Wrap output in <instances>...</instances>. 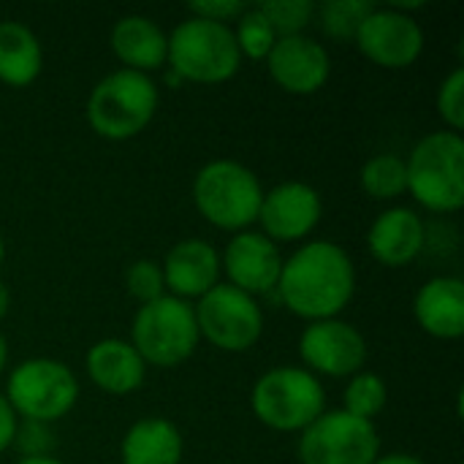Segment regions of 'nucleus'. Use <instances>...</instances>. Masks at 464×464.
Segmentation results:
<instances>
[{
  "label": "nucleus",
  "instance_id": "393cba45",
  "mask_svg": "<svg viewBox=\"0 0 464 464\" xmlns=\"http://www.w3.org/2000/svg\"><path fill=\"white\" fill-rule=\"evenodd\" d=\"M234 41H237V49H239L242 57L266 60L275 41H277V33L269 24V19L258 11V5H253V8L247 5V11L237 19Z\"/></svg>",
  "mask_w": 464,
  "mask_h": 464
},
{
  "label": "nucleus",
  "instance_id": "9d476101",
  "mask_svg": "<svg viewBox=\"0 0 464 464\" xmlns=\"http://www.w3.org/2000/svg\"><path fill=\"white\" fill-rule=\"evenodd\" d=\"M381 457L375 421L324 411L299 438L302 464H372Z\"/></svg>",
  "mask_w": 464,
  "mask_h": 464
},
{
  "label": "nucleus",
  "instance_id": "39448f33",
  "mask_svg": "<svg viewBox=\"0 0 464 464\" xmlns=\"http://www.w3.org/2000/svg\"><path fill=\"white\" fill-rule=\"evenodd\" d=\"M166 63L185 82L220 84L239 71L242 54L228 24L188 16L169 35Z\"/></svg>",
  "mask_w": 464,
  "mask_h": 464
},
{
  "label": "nucleus",
  "instance_id": "c9c22d12",
  "mask_svg": "<svg viewBox=\"0 0 464 464\" xmlns=\"http://www.w3.org/2000/svg\"><path fill=\"white\" fill-rule=\"evenodd\" d=\"M19 464H65V462H60V459H54V457H33V459H22Z\"/></svg>",
  "mask_w": 464,
  "mask_h": 464
},
{
  "label": "nucleus",
  "instance_id": "4468645a",
  "mask_svg": "<svg viewBox=\"0 0 464 464\" xmlns=\"http://www.w3.org/2000/svg\"><path fill=\"white\" fill-rule=\"evenodd\" d=\"M220 269H226L228 285L256 299L258 294L277 291L283 256H280V247L269 237L247 228V231H239L228 242L226 256L220 258Z\"/></svg>",
  "mask_w": 464,
  "mask_h": 464
},
{
  "label": "nucleus",
  "instance_id": "6ab92c4d",
  "mask_svg": "<svg viewBox=\"0 0 464 464\" xmlns=\"http://www.w3.org/2000/svg\"><path fill=\"white\" fill-rule=\"evenodd\" d=\"M84 370L90 381L114 397L133 394L141 389L147 378V364L136 353V348L125 340H101L87 351Z\"/></svg>",
  "mask_w": 464,
  "mask_h": 464
},
{
  "label": "nucleus",
  "instance_id": "aec40b11",
  "mask_svg": "<svg viewBox=\"0 0 464 464\" xmlns=\"http://www.w3.org/2000/svg\"><path fill=\"white\" fill-rule=\"evenodd\" d=\"M111 52L125 63L128 71L147 73L166 65V52H169V35L163 27L141 14H128L117 19L111 27Z\"/></svg>",
  "mask_w": 464,
  "mask_h": 464
},
{
  "label": "nucleus",
  "instance_id": "4be33fe9",
  "mask_svg": "<svg viewBox=\"0 0 464 464\" xmlns=\"http://www.w3.org/2000/svg\"><path fill=\"white\" fill-rule=\"evenodd\" d=\"M44 68V49L38 35L22 22H0V82L8 87H27Z\"/></svg>",
  "mask_w": 464,
  "mask_h": 464
},
{
  "label": "nucleus",
  "instance_id": "dca6fc26",
  "mask_svg": "<svg viewBox=\"0 0 464 464\" xmlns=\"http://www.w3.org/2000/svg\"><path fill=\"white\" fill-rule=\"evenodd\" d=\"M160 272L171 296L201 299L220 283V253L204 239H182L166 253Z\"/></svg>",
  "mask_w": 464,
  "mask_h": 464
},
{
  "label": "nucleus",
  "instance_id": "ddd939ff",
  "mask_svg": "<svg viewBox=\"0 0 464 464\" xmlns=\"http://www.w3.org/2000/svg\"><path fill=\"white\" fill-rule=\"evenodd\" d=\"M324 201L318 190L307 182H283L264 193L258 220L261 234L277 242H299L313 234V228L321 223Z\"/></svg>",
  "mask_w": 464,
  "mask_h": 464
},
{
  "label": "nucleus",
  "instance_id": "a878e982",
  "mask_svg": "<svg viewBox=\"0 0 464 464\" xmlns=\"http://www.w3.org/2000/svg\"><path fill=\"white\" fill-rule=\"evenodd\" d=\"M372 8L370 0H326L321 5V27L332 38H356V30Z\"/></svg>",
  "mask_w": 464,
  "mask_h": 464
},
{
  "label": "nucleus",
  "instance_id": "473e14b6",
  "mask_svg": "<svg viewBox=\"0 0 464 464\" xmlns=\"http://www.w3.org/2000/svg\"><path fill=\"white\" fill-rule=\"evenodd\" d=\"M372 464H427L421 462L419 457L413 454H386V457H378Z\"/></svg>",
  "mask_w": 464,
  "mask_h": 464
},
{
  "label": "nucleus",
  "instance_id": "6e6552de",
  "mask_svg": "<svg viewBox=\"0 0 464 464\" xmlns=\"http://www.w3.org/2000/svg\"><path fill=\"white\" fill-rule=\"evenodd\" d=\"M5 400L16 419L52 424L73 411L79 383L73 370L57 359H27L11 370Z\"/></svg>",
  "mask_w": 464,
  "mask_h": 464
},
{
  "label": "nucleus",
  "instance_id": "7c9ffc66",
  "mask_svg": "<svg viewBox=\"0 0 464 464\" xmlns=\"http://www.w3.org/2000/svg\"><path fill=\"white\" fill-rule=\"evenodd\" d=\"M245 11H247V5L239 3V0H204V3H190V14L193 16L209 19V22H218V24L237 22Z\"/></svg>",
  "mask_w": 464,
  "mask_h": 464
},
{
  "label": "nucleus",
  "instance_id": "7ed1b4c3",
  "mask_svg": "<svg viewBox=\"0 0 464 464\" xmlns=\"http://www.w3.org/2000/svg\"><path fill=\"white\" fill-rule=\"evenodd\" d=\"M408 190L430 212L451 215L464 204V141L454 130H438L424 136L411 158Z\"/></svg>",
  "mask_w": 464,
  "mask_h": 464
},
{
  "label": "nucleus",
  "instance_id": "c756f323",
  "mask_svg": "<svg viewBox=\"0 0 464 464\" xmlns=\"http://www.w3.org/2000/svg\"><path fill=\"white\" fill-rule=\"evenodd\" d=\"M22 454V459H33V457H52L54 449V435L49 430V424L44 421H16V432H14V443Z\"/></svg>",
  "mask_w": 464,
  "mask_h": 464
},
{
  "label": "nucleus",
  "instance_id": "9b49d317",
  "mask_svg": "<svg viewBox=\"0 0 464 464\" xmlns=\"http://www.w3.org/2000/svg\"><path fill=\"white\" fill-rule=\"evenodd\" d=\"M299 356L315 378H353L367 362V343L356 326L340 318L313 321L299 337Z\"/></svg>",
  "mask_w": 464,
  "mask_h": 464
},
{
  "label": "nucleus",
  "instance_id": "2eb2a0df",
  "mask_svg": "<svg viewBox=\"0 0 464 464\" xmlns=\"http://www.w3.org/2000/svg\"><path fill=\"white\" fill-rule=\"evenodd\" d=\"M269 73L291 95H313L318 92L332 73L329 52L313 41L310 35H280L266 57Z\"/></svg>",
  "mask_w": 464,
  "mask_h": 464
},
{
  "label": "nucleus",
  "instance_id": "72a5a7b5",
  "mask_svg": "<svg viewBox=\"0 0 464 464\" xmlns=\"http://www.w3.org/2000/svg\"><path fill=\"white\" fill-rule=\"evenodd\" d=\"M8 307H11V296H8V288H5V283L0 280V321L8 315Z\"/></svg>",
  "mask_w": 464,
  "mask_h": 464
},
{
  "label": "nucleus",
  "instance_id": "1a4fd4ad",
  "mask_svg": "<svg viewBox=\"0 0 464 464\" xmlns=\"http://www.w3.org/2000/svg\"><path fill=\"white\" fill-rule=\"evenodd\" d=\"M193 313L198 334L226 353H245L261 340L264 313L258 302L228 283H218L204 294Z\"/></svg>",
  "mask_w": 464,
  "mask_h": 464
},
{
  "label": "nucleus",
  "instance_id": "e433bc0d",
  "mask_svg": "<svg viewBox=\"0 0 464 464\" xmlns=\"http://www.w3.org/2000/svg\"><path fill=\"white\" fill-rule=\"evenodd\" d=\"M3 258H5V242H3V237H0V266H3Z\"/></svg>",
  "mask_w": 464,
  "mask_h": 464
},
{
  "label": "nucleus",
  "instance_id": "cd10ccee",
  "mask_svg": "<svg viewBox=\"0 0 464 464\" xmlns=\"http://www.w3.org/2000/svg\"><path fill=\"white\" fill-rule=\"evenodd\" d=\"M125 288L128 294L139 302V304H150L155 299L163 296L166 291V283H163V272L155 261L150 258H141V261H133L125 272Z\"/></svg>",
  "mask_w": 464,
  "mask_h": 464
},
{
  "label": "nucleus",
  "instance_id": "0eeeda50",
  "mask_svg": "<svg viewBox=\"0 0 464 464\" xmlns=\"http://www.w3.org/2000/svg\"><path fill=\"white\" fill-rule=\"evenodd\" d=\"M198 324L193 304L177 296H160L150 304H141L133 315L130 345L144 364L152 367H177L193 356L198 348Z\"/></svg>",
  "mask_w": 464,
  "mask_h": 464
},
{
  "label": "nucleus",
  "instance_id": "2f4dec72",
  "mask_svg": "<svg viewBox=\"0 0 464 464\" xmlns=\"http://www.w3.org/2000/svg\"><path fill=\"white\" fill-rule=\"evenodd\" d=\"M16 413L11 411L5 394H0V454L14 443V432H16Z\"/></svg>",
  "mask_w": 464,
  "mask_h": 464
},
{
  "label": "nucleus",
  "instance_id": "f03ea898",
  "mask_svg": "<svg viewBox=\"0 0 464 464\" xmlns=\"http://www.w3.org/2000/svg\"><path fill=\"white\" fill-rule=\"evenodd\" d=\"M158 111V87L147 73L139 71H111L87 95V122L90 128L109 139L125 141L139 136Z\"/></svg>",
  "mask_w": 464,
  "mask_h": 464
},
{
  "label": "nucleus",
  "instance_id": "f704fd0d",
  "mask_svg": "<svg viewBox=\"0 0 464 464\" xmlns=\"http://www.w3.org/2000/svg\"><path fill=\"white\" fill-rule=\"evenodd\" d=\"M5 362H8V343H5V337L0 332V372L5 370Z\"/></svg>",
  "mask_w": 464,
  "mask_h": 464
},
{
  "label": "nucleus",
  "instance_id": "b1692460",
  "mask_svg": "<svg viewBox=\"0 0 464 464\" xmlns=\"http://www.w3.org/2000/svg\"><path fill=\"white\" fill-rule=\"evenodd\" d=\"M386 400H389V389H386L383 378H378L375 372H356L345 389L343 411L356 419L375 421L381 416V411L386 408Z\"/></svg>",
  "mask_w": 464,
  "mask_h": 464
},
{
  "label": "nucleus",
  "instance_id": "c85d7f7f",
  "mask_svg": "<svg viewBox=\"0 0 464 464\" xmlns=\"http://www.w3.org/2000/svg\"><path fill=\"white\" fill-rule=\"evenodd\" d=\"M438 114L443 122L459 133L464 128V71L454 68L438 90Z\"/></svg>",
  "mask_w": 464,
  "mask_h": 464
},
{
  "label": "nucleus",
  "instance_id": "f257e3e1",
  "mask_svg": "<svg viewBox=\"0 0 464 464\" xmlns=\"http://www.w3.org/2000/svg\"><path fill=\"white\" fill-rule=\"evenodd\" d=\"M353 291L356 266L334 242L315 239L283 258L277 294L294 315L310 324L337 318L351 304Z\"/></svg>",
  "mask_w": 464,
  "mask_h": 464
},
{
  "label": "nucleus",
  "instance_id": "5701e85b",
  "mask_svg": "<svg viewBox=\"0 0 464 464\" xmlns=\"http://www.w3.org/2000/svg\"><path fill=\"white\" fill-rule=\"evenodd\" d=\"M362 188L370 198L392 201L408 190V169L400 155H375L362 169Z\"/></svg>",
  "mask_w": 464,
  "mask_h": 464
},
{
  "label": "nucleus",
  "instance_id": "f3484780",
  "mask_svg": "<svg viewBox=\"0 0 464 464\" xmlns=\"http://www.w3.org/2000/svg\"><path fill=\"white\" fill-rule=\"evenodd\" d=\"M427 242V228L421 218L408 207H392L381 212L367 231L370 256L392 269L413 264Z\"/></svg>",
  "mask_w": 464,
  "mask_h": 464
},
{
  "label": "nucleus",
  "instance_id": "f8f14e48",
  "mask_svg": "<svg viewBox=\"0 0 464 464\" xmlns=\"http://www.w3.org/2000/svg\"><path fill=\"white\" fill-rule=\"evenodd\" d=\"M359 52L381 68H408L424 52L421 24L397 8H372L356 30Z\"/></svg>",
  "mask_w": 464,
  "mask_h": 464
},
{
  "label": "nucleus",
  "instance_id": "bb28decb",
  "mask_svg": "<svg viewBox=\"0 0 464 464\" xmlns=\"http://www.w3.org/2000/svg\"><path fill=\"white\" fill-rule=\"evenodd\" d=\"M258 11L269 19V24L280 38V35H299L310 24L315 5L310 0H264L258 3Z\"/></svg>",
  "mask_w": 464,
  "mask_h": 464
},
{
  "label": "nucleus",
  "instance_id": "412c9836",
  "mask_svg": "<svg viewBox=\"0 0 464 464\" xmlns=\"http://www.w3.org/2000/svg\"><path fill=\"white\" fill-rule=\"evenodd\" d=\"M122 464H182V435L169 419L136 421L120 446Z\"/></svg>",
  "mask_w": 464,
  "mask_h": 464
},
{
  "label": "nucleus",
  "instance_id": "a211bd4d",
  "mask_svg": "<svg viewBox=\"0 0 464 464\" xmlns=\"http://www.w3.org/2000/svg\"><path fill=\"white\" fill-rule=\"evenodd\" d=\"M416 324L438 340L464 334V283L459 277H432L413 299Z\"/></svg>",
  "mask_w": 464,
  "mask_h": 464
},
{
  "label": "nucleus",
  "instance_id": "20e7f679",
  "mask_svg": "<svg viewBox=\"0 0 464 464\" xmlns=\"http://www.w3.org/2000/svg\"><path fill=\"white\" fill-rule=\"evenodd\" d=\"M264 188L239 160H212L193 179V204L198 215L223 231H247L258 220Z\"/></svg>",
  "mask_w": 464,
  "mask_h": 464
},
{
  "label": "nucleus",
  "instance_id": "423d86ee",
  "mask_svg": "<svg viewBox=\"0 0 464 464\" xmlns=\"http://www.w3.org/2000/svg\"><path fill=\"white\" fill-rule=\"evenodd\" d=\"M250 405L269 430L304 432L326 411V392L304 367H275L256 381Z\"/></svg>",
  "mask_w": 464,
  "mask_h": 464
}]
</instances>
